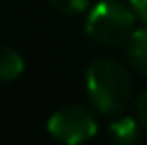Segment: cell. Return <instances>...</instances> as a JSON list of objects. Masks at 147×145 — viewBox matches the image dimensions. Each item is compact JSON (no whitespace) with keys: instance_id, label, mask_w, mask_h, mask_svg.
Returning <instances> with one entry per match:
<instances>
[{"instance_id":"6da1fadb","label":"cell","mask_w":147,"mask_h":145,"mask_svg":"<svg viewBox=\"0 0 147 145\" xmlns=\"http://www.w3.org/2000/svg\"><path fill=\"white\" fill-rule=\"evenodd\" d=\"M86 90L92 105L103 115H119L133 96V82L119 62L99 58L86 72Z\"/></svg>"},{"instance_id":"7a4b0ae2","label":"cell","mask_w":147,"mask_h":145,"mask_svg":"<svg viewBox=\"0 0 147 145\" xmlns=\"http://www.w3.org/2000/svg\"><path fill=\"white\" fill-rule=\"evenodd\" d=\"M135 12L119 0H101L86 20V34L101 46H117L135 30Z\"/></svg>"},{"instance_id":"3957f363","label":"cell","mask_w":147,"mask_h":145,"mask_svg":"<svg viewBox=\"0 0 147 145\" xmlns=\"http://www.w3.org/2000/svg\"><path fill=\"white\" fill-rule=\"evenodd\" d=\"M48 133L62 143H84L98 133V121L84 105H64L48 119Z\"/></svg>"},{"instance_id":"277c9868","label":"cell","mask_w":147,"mask_h":145,"mask_svg":"<svg viewBox=\"0 0 147 145\" xmlns=\"http://www.w3.org/2000/svg\"><path fill=\"white\" fill-rule=\"evenodd\" d=\"M127 60L135 72L147 78V26L133 30L127 38Z\"/></svg>"},{"instance_id":"5b68a950","label":"cell","mask_w":147,"mask_h":145,"mask_svg":"<svg viewBox=\"0 0 147 145\" xmlns=\"http://www.w3.org/2000/svg\"><path fill=\"white\" fill-rule=\"evenodd\" d=\"M139 129H141V125L137 123L135 117L119 113V115H115V119L109 125V137L115 143L131 145L135 141H139Z\"/></svg>"},{"instance_id":"8992f818","label":"cell","mask_w":147,"mask_h":145,"mask_svg":"<svg viewBox=\"0 0 147 145\" xmlns=\"http://www.w3.org/2000/svg\"><path fill=\"white\" fill-rule=\"evenodd\" d=\"M24 72V58L12 48L0 46V82H12Z\"/></svg>"},{"instance_id":"52a82bcc","label":"cell","mask_w":147,"mask_h":145,"mask_svg":"<svg viewBox=\"0 0 147 145\" xmlns=\"http://www.w3.org/2000/svg\"><path fill=\"white\" fill-rule=\"evenodd\" d=\"M48 2L56 12L70 14V16L72 14H82L90 4V0H48Z\"/></svg>"},{"instance_id":"ba28073f","label":"cell","mask_w":147,"mask_h":145,"mask_svg":"<svg viewBox=\"0 0 147 145\" xmlns=\"http://www.w3.org/2000/svg\"><path fill=\"white\" fill-rule=\"evenodd\" d=\"M135 119L143 129H147V90H143L135 99Z\"/></svg>"},{"instance_id":"9c48e42d","label":"cell","mask_w":147,"mask_h":145,"mask_svg":"<svg viewBox=\"0 0 147 145\" xmlns=\"http://www.w3.org/2000/svg\"><path fill=\"white\" fill-rule=\"evenodd\" d=\"M129 6L135 12V16L147 24V0H129Z\"/></svg>"}]
</instances>
